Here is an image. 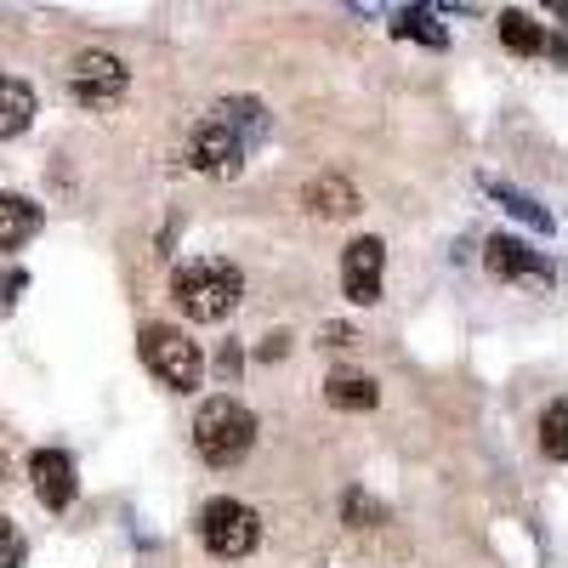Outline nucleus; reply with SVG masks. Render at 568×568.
I'll return each instance as SVG.
<instances>
[{
  "label": "nucleus",
  "mask_w": 568,
  "mask_h": 568,
  "mask_svg": "<svg viewBox=\"0 0 568 568\" xmlns=\"http://www.w3.org/2000/svg\"><path fill=\"white\" fill-rule=\"evenodd\" d=\"M540 449H546V460H562L568 455V404L562 398H551L546 415H540Z\"/></svg>",
  "instance_id": "18"
},
{
  "label": "nucleus",
  "mask_w": 568,
  "mask_h": 568,
  "mask_svg": "<svg viewBox=\"0 0 568 568\" xmlns=\"http://www.w3.org/2000/svg\"><path fill=\"white\" fill-rule=\"evenodd\" d=\"M200 540H205V551H211V557L233 562V557H251V551H256L262 524H256V511H251L245 500L216 495V500L200 511Z\"/></svg>",
  "instance_id": "4"
},
{
  "label": "nucleus",
  "mask_w": 568,
  "mask_h": 568,
  "mask_svg": "<svg viewBox=\"0 0 568 568\" xmlns=\"http://www.w3.org/2000/svg\"><path fill=\"white\" fill-rule=\"evenodd\" d=\"M125 85H131V74L109 52H80L74 69H69V91H74L80 109H114L125 98Z\"/></svg>",
  "instance_id": "5"
},
{
  "label": "nucleus",
  "mask_w": 568,
  "mask_h": 568,
  "mask_svg": "<svg viewBox=\"0 0 568 568\" xmlns=\"http://www.w3.org/2000/svg\"><path fill=\"white\" fill-rule=\"evenodd\" d=\"M136 353H142V364H149L171 393H194L200 375H205V353L187 342L182 329H171V324H149V329H142Z\"/></svg>",
  "instance_id": "3"
},
{
  "label": "nucleus",
  "mask_w": 568,
  "mask_h": 568,
  "mask_svg": "<svg viewBox=\"0 0 568 568\" xmlns=\"http://www.w3.org/2000/svg\"><path fill=\"white\" fill-rule=\"evenodd\" d=\"M393 34H398V40H420V45H444V40H449V34L438 29V12H433V7H404L398 23H393Z\"/></svg>",
  "instance_id": "17"
},
{
  "label": "nucleus",
  "mask_w": 568,
  "mask_h": 568,
  "mask_svg": "<svg viewBox=\"0 0 568 568\" xmlns=\"http://www.w3.org/2000/svg\"><path fill=\"white\" fill-rule=\"evenodd\" d=\"M484 267L506 284H524V291H546V284L557 278L551 262L540 251H529L524 240H511V233H495V240L484 245Z\"/></svg>",
  "instance_id": "6"
},
{
  "label": "nucleus",
  "mask_w": 568,
  "mask_h": 568,
  "mask_svg": "<svg viewBox=\"0 0 568 568\" xmlns=\"http://www.w3.org/2000/svg\"><path fill=\"white\" fill-rule=\"evenodd\" d=\"M318 342H324V347H353L358 336H353L347 324H324V329H318Z\"/></svg>",
  "instance_id": "21"
},
{
  "label": "nucleus",
  "mask_w": 568,
  "mask_h": 568,
  "mask_svg": "<svg viewBox=\"0 0 568 568\" xmlns=\"http://www.w3.org/2000/svg\"><path fill=\"white\" fill-rule=\"evenodd\" d=\"M245 142L233 136L227 125H216V120H200L194 125V136H187V165L194 171H205V176H240L245 171Z\"/></svg>",
  "instance_id": "7"
},
{
  "label": "nucleus",
  "mask_w": 568,
  "mask_h": 568,
  "mask_svg": "<svg viewBox=\"0 0 568 568\" xmlns=\"http://www.w3.org/2000/svg\"><path fill=\"white\" fill-rule=\"evenodd\" d=\"M342 517L353 529H375V524H387V506L375 500V495H364V489H347V500H342Z\"/></svg>",
  "instance_id": "19"
},
{
  "label": "nucleus",
  "mask_w": 568,
  "mask_h": 568,
  "mask_svg": "<svg viewBox=\"0 0 568 568\" xmlns=\"http://www.w3.org/2000/svg\"><path fill=\"white\" fill-rule=\"evenodd\" d=\"M18 551H23V546H18V535H12V524H7V511H0V568H12Z\"/></svg>",
  "instance_id": "20"
},
{
  "label": "nucleus",
  "mask_w": 568,
  "mask_h": 568,
  "mask_svg": "<svg viewBox=\"0 0 568 568\" xmlns=\"http://www.w3.org/2000/svg\"><path fill=\"white\" fill-rule=\"evenodd\" d=\"M302 205L313 211V216H324V222H342V216H358V187L347 182V176H336V171H324V176H313L307 187H302Z\"/></svg>",
  "instance_id": "10"
},
{
  "label": "nucleus",
  "mask_w": 568,
  "mask_h": 568,
  "mask_svg": "<svg viewBox=\"0 0 568 568\" xmlns=\"http://www.w3.org/2000/svg\"><path fill=\"white\" fill-rule=\"evenodd\" d=\"M29 120H34V91L23 80H12V74H0V142L23 136Z\"/></svg>",
  "instance_id": "15"
},
{
  "label": "nucleus",
  "mask_w": 568,
  "mask_h": 568,
  "mask_svg": "<svg viewBox=\"0 0 568 568\" xmlns=\"http://www.w3.org/2000/svg\"><path fill=\"white\" fill-rule=\"evenodd\" d=\"M211 120H216V125H227L233 136L245 142V149H256V142L267 136V125H273V120H267V109H262L256 98H222V103L211 109Z\"/></svg>",
  "instance_id": "11"
},
{
  "label": "nucleus",
  "mask_w": 568,
  "mask_h": 568,
  "mask_svg": "<svg viewBox=\"0 0 568 568\" xmlns=\"http://www.w3.org/2000/svg\"><path fill=\"white\" fill-rule=\"evenodd\" d=\"M324 398L336 404V409H347V415H364V409L382 404V387H375L369 375H358V369H336L324 382Z\"/></svg>",
  "instance_id": "13"
},
{
  "label": "nucleus",
  "mask_w": 568,
  "mask_h": 568,
  "mask_svg": "<svg viewBox=\"0 0 568 568\" xmlns=\"http://www.w3.org/2000/svg\"><path fill=\"white\" fill-rule=\"evenodd\" d=\"M29 484H34L45 511H63L74 500V460L63 449H34L29 455Z\"/></svg>",
  "instance_id": "9"
},
{
  "label": "nucleus",
  "mask_w": 568,
  "mask_h": 568,
  "mask_svg": "<svg viewBox=\"0 0 568 568\" xmlns=\"http://www.w3.org/2000/svg\"><path fill=\"white\" fill-rule=\"evenodd\" d=\"M500 45L506 52H517V58H540L546 52V29L529 18V12H500Z\"/></svg>",
  "instance_id": "16"
},
{
  "label": "nucleus",
  "mask_w": 568,
  "mask_h": 568,
  "mask_svg": "<svg viewBox=\"0 0 568 568\" xmlns=\"http://www.w3.org/2000/svg\"><path fill=\"white\" fill-rule=\"evenodd\" d=\"M171 296L194 324H216V318H227L233 307H240L245 273L233 262H182L171 273Z\"/></svg>",
  "instance_id": "1"
},
{
  "label": "nucleus",
  "mask_w": 568,
  "mask_h": 568,
  "mask_svg": "<svg viewBox=\"0 0 568 568\" xmlns=\"http://www.w3.org/2000/svg\"><path fill=\"white\" fill-rule=\"evenodd\" d=\"M256 444V415L240 404V398H211L200 415H194V449L205 466L227 471V466H240Z\"/></svg>",
  "instance_id": "2"
},
{
  "label": "nucleus",
  "mask_w": 568,
  "mask_h": 568,
  "mask_svg": "<svg viewBox=\"0 0 568 568\" xmlns=\"http://www.w3.org/2000/svg\"><path fill=\"white\" fill-rule=\"evenodd\" d=\"M382 267H387V245L382 240H353L347 251H342V291H347V302H358V307H369V302H382Z\"/></svg>",
  "instance_id": "8"
},
{
  "label": "nucleus",
  "mask_w": 568,
  "mask_h": 568,
  "mask_svg": "<svg viewBox=\"0 0 568 568\" xmlns=\"http://www.w3.org/2000/svg\"><path fill=\"white\" fill-rule=\"evenodd\" d=\"M40 205L23 194H0V251H23L34 233H40Z\"/></svg>",
  "instance_id": "12"
},
{
  "label": "nucleus",
  "mask_w": 568,
  "mask_h": 568,
  "mask_svg": "<svg viewBox=\"0 0 568 568\" xmlns=\"http://www.w3.org/2000/svg\"><path fill=\"white\" fill-rule=\"evenodd\" d=\"M484 194H489V200H500L517 222H529V227H540V233H551V227H557V216H551L535 194H524V187H511V182H500V176H484Z\"/></svg>",
  "instance_id": "14"
},
{
  "label": "nucleus",
  "mask_w": 568,
  "mask_h": 568,
  "mask_svg": "<svg viewBox=\"0 0 568 568\" xmlns=\"http://www.w3.org/2000/svg\"><path fill=\"white\" fill-rule=\"evenodd\" d=\"M7 471H12V466H7V455H0V484H7Z\"/></svg>",
  "instance_id": "24"
},
{
  "label": "nucleus",
  "mask_w": 568,
  "mask_h": 568,
  "mask_svg": "<svg viewBox=\"0 0 568 568\" xmlns=\"http://www.w3.org/2000/svg\"><path fill=\"white\" fill-rule=\"evenodd\" d=\"M216 369H222V375H240V347H222V358H216Z\"/></svg>",
  "instance_id": "23"
},
{
  "label": "nucleus",
  "mask_w": 568,
  "mask_h": 568,
  "mask_svg": "<svg viewBox=\"0 0 568 568\" xmlns=\"http://www.w3.org/2000/svg\"><path fill=\"white\" fill-rule=\"evenodd\" d=\"M284 353H291V336H267V342L256 347V358H267V364H273V358H284Z\"/></svg>",
  "instance_id": "22"
}]
</instances>
